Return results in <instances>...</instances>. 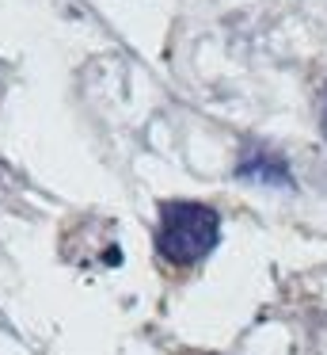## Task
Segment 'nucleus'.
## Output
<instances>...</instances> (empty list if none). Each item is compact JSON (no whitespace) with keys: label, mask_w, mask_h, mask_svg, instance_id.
Listing matches in <instances>:
<instances>
[{"label":"nucleus","mask_w":327,"mask_h":355,"mask_svg":"<svg viewBox=\"0 0 327 355\" xmlns=\"http://www.w3.org/2000/svg\"><path fill=\"white\" fill-rule=\"evenodd\" d=\"M221 245V214L205 202L190 199H171L160 207V225H156V252L175 268L205 260Z\"/></svg>","instance_id":"1"},{"label":"nucleus","mask_w":327,"mask_h":355,"mask_svg":"<svg viewBox=\"0 0 327 355\" xmlns=\"http://www.w3.org/2000/svg\"><path fill=\"white\" fill-rule=\"evenodd\" d=\"M236 176L247 180V184H266V187H293V172L281 161L274 149H243L240 164H236Z\"/></svg>","instance_id":"2"},{"label":"nucleus","mask_w":327,"mask_h":355,"mask_svg":"<svg viewBox=\"0 0 327 355\" xmlns=\"http://www.w3.org/2000/svg\"><path fill=\"white\" fill-rule=\"evenodd\" d=\"M324 134H327V92H324Z\"/></svg>","instance_id":"3"}]
</instances>
